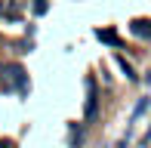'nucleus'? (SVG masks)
Instances as JSON below:
<instances>
[{"label":"nucleus","instance_id":"f257e3e1","mask_svg":"<svg viewBox=\"0 0 151 148\" xmlns=\"http://www.w3.org/2000/svg\"><path fill=\"white\" fill-rule=\"evenodd\" d=\"M0 86L3 90H9V93H19V96H25L28 93V71L22 68L19 62H6V65H0Z\"/></svg>","mask_w":151,"mask_h":148},{"label":"nucleus","instance_id":"f03ea898","mask_svg":"<svg viewBox=\"0 0 151 148\" xmlns=\"http://www.w3.org/2000/svg\"><path fill=\"white\" fill-rule=\"evenodd\" d=\"M83 86H86L83 117H86V120H93V117H96V111H99V93H96V80H93V77H86V80H83Z\"/></svg>","mask_w":151,"mask_h":148},{"label":"nucleus","instance_id":"7ed1b4c3","mask_svg":"<svg viewBox=\"0 0 151 148\" xmlns=\"http://www.w3.org/2000/svg\"><path fill=\"white\" fill-rule=\"evenodd\" d=\"M129 31H133L136 37H142V40H151V22L148 19H133V22H129Z\"/></svg>","mask_w":151,"mask_h":148},{"label":"nucleus","instance_id":"20e7f679","mask_svg":"<svg viewBox=\"0 0 151 148\" xmlns=\"http://www.w3.org/2000/svg\"><path fill=\"white\" fill-rule=\"evenodd\" d=\"M96 37H99L102 43H111V46H120V37H117V31H111V28H96Z\"/></svg>","mask_w":151,"mask_h":148},{"label":"nucleus","instance_id":"39448f33","mask_svg":"<svg viewBox=\"0 0 151 148\" xmlns=\"http://www.w3.org/2000/svg\"><path fill=\"white\" fill-rule=\"evenodd\" d=\"M0 16H3V19H19L16 0H0Z\"/></svg>","mask_w":151,"mask_h":148},{"label":"nucleus","instance_id":"423d86ee","mask_svg":"<svg viewBox=\"0 0 151 148\" xmlns=\"http://www.w3.org/2000/svg\"><path fill=\"white\" fill-rule=\"evenodd\" d=\"M117 65H120V71L127 74V80H136V71H133V65H129L123 56H117Z\"/></svg>","mask_w":151,"mask_h":148},{"label":"nucleus","instance_id":"0eeeda50","mask_svg":"<svg viewBox=\"0 0 151 148\" xmlns=\"http://www.w3.org/2000/svg\"><path fill=\"white\" fill-rule=\"evenodd\" d=\"M31 9H34V16H46V12H50V3H46V0H31Z\"/></svg>","mask_w":151,"mask_h":148},{"label":"nucleus","instance_id":"6e6552de","mask_svg":"<svg viewBox=\"0 0 151 148\" xmlns=\"http://www.w3.org/2000/svg\"><path fill=\"white\" fill-rule=\"evenodd\" d=\"M148 102H151V99H139V102H136V108H133V120H139L142 114H145V108H148Z\"/></svg>","mask_w":151,"mask_h":148},{"label":"nucleus","instance_id":"1a4fd4ad","mask_svg":"<svg viewBox=\"0 0 151 148\" xmlns=\"http://www.w3.org/2000/svg\"><path fill=\"white\" fill-rule=\"evenodd\" d=\"M0 148H12V142L9 139H0Z\"/></svg>","mask_w":151,"mask_h":148},{"label":"nucleus","instance_id":"9d476101","mask_svg":"<svg viewBox=\"0 0 151 148\" xmlns=\"http://www.w3.org/2000/svg\"><path fill=\"white\" fill-rule=\"evenodd\" d=\"M151 142V126H148V133H145V139H142V145H148Z\"/></svg>","mask_w":151,"mask_h":148}]
</instances>
